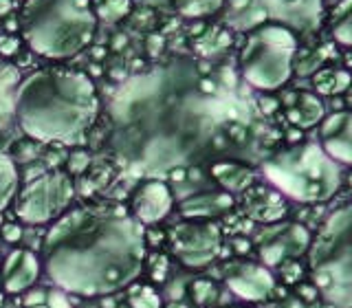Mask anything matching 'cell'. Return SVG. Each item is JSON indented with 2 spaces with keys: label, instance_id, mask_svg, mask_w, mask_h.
<instances>
[{
  "label": "cell",
  "instance_id": "cell-9",
  "mask_svg": "<svg viewBox=\"0 0 352 308\" xmlns=\"http://www.w3.org/2000/svg\"><path fill=\"white\" fill-rule=\"evenodd\" d=\"M170 251L187 269H203L212 264L223 247V229L214 220L185 218L168 234Z\"/></svg>",
  "mask_w": 352,
  "mask_h": 308
},
{
  "label": "cell",
  "instance_id": "cell-16",
  "mask_svg": "<svg viewBox=\"0 0 352 308\" xmlns=\"http://www.w3.org/2000/svg\"><path fill=\"white\" fill-rule=\"evenodd\" d=\"M236 207L234 194H229L225 190H203L196 192L192 196L183 198L179 203V212L183 218H203V220H214L218 216H223Z\"/></svg>",
  "mask_w": 352,
  "mask_h": 308
},
{
  "label": "cell",
  "instance_id": "cell-5",
  "mask_svg": "<svg viewBox=\"0 0 352 308\" xmlns=\"http://www.w3.org/2000/svg\"><path fill=\"white\" fill-rule=\"evenodd\" d=\"M97 16L91 0H31L22 16L25 40L42 58L66 60L91 42Z\"/></svg>",
  "mask_w": 352,
  "mask_h": 308
},
{
  "label": "cell",
  "instance_id": "cell-14",
  "mask_svg": "<svg viewBox=\"0 0 352 308\" xmlns=\"http://www.w3.org/2000/svg\"><path fill=\"white\" fill-rule=\"evenodd\" d=\"M317 143L339 165H352V110H335L319 121Z\"/></svg>",
  "mask_w": 352,
  "mask_h": 308
},
{
  "label": "cell",
  "instance_id": "cell-27",
  "mask_svg": "<svg viewBox=\"0 0 352 308\" xmlns=\"http://www.w3.org/2000/svg\"><path fill=\"white\" fill-rule=\"evenodd\" d=\"M9 88H11V73L0 64V117L7 113V108L14 110V97L9 95Z\"/></svg>",
  "mask_w": 352,
  "mask_h": 308
},
{
  "label": "cell",
  "instance_id": "cell-19",
  "mask_svg": "<svg viewBox=\"0 0 352 308\" xmlns=\"http://www.w3.org/2000/svg\"><path fill=\"white\" fill-rule=\"evenodd\" d=\"M286 115H289L291 124H295V126L313 128L324 119V106L315 93L302 91L291 97L289 106H286Z\"/></svg>",
  "mask_w": 352,
  "mask_h": 308
},
{
  "label": "cell",
  "instance_id": "cell-29",
  "mask_svg": "<svg viewBox=\"0 0 352 308\" xmlns=\"http://www.w3.org/2000/svg\"><path fill=\"white\" fill-rule=\"evenodd\" d=\"M0 236L5 238V242H20L22 240V227L20 225H5Z\"/></svg>",
  "mask_w": 352,
  "mask_h": 308
},
{
  "label": "cell",
  "instance_id": "cell-10",
  "mask_svg": "<svg viewBox=\"0 0 352 308\" xmlns=\"http://www.w3.org/2000/svg\"><path fill=\"white\" fill-rule=\"evenodd\" d=\"M311 229L295 220H275L262 225L256 234L258 260L269 269H278L289 260H300L311 247Z\"/></svg>",
  "mask_w": 352,
  "mask_h": 308
},
{
  "label": "cell",
  "instance_id": "cell-20",
  "mask_svg": "<svg viewBox=\"0 0 352 308\" xmlns=\"http://www.w3.org/2000/svg\"><path fill=\"white\" fill-rule=\"evenodd\" d=\"M22 306L25 308H73L69 293L60 286H31L22 293Z\"/></svg>",
  "mask_w": 352,
  "mask_h": 308
},
{
  "label": "cell",
  "instance_id": "cell-26",
  "mask_svg": "<svg viewBox=\"0 0 352 308\" xmlns=\"http://www.w3.org/2000/svg\"><path fill=\"white\" fill-rule=\"evenodd\" d=\"M130 3L128 0H99L97 3V14L106 20H119L121 16H126Z\"/></svg>",
  "mask_w": 352,
  "mask_h": 308
},
{
  "label": "cell",
  "instance_id": "cell-31",
  "mask_svg": "<svg viewBox=\"0 0 352 308\" xmlns=\"http://www.w3.org/2000/svg\"><path fill=\"white\" fill-rule=\"evenodd\" d=\"M5 304V295L3 293H0V306H3Z\"/></svg>",
  "mask_w": 352,
  "mask_h": 308
},
{
  "label": "cell",
  "instance_id": "cell-24",
  "mask_svg": "<svg viewBox=\"0 0 352 308\" xmlns=\"http://www.w3.org/2000/svg\"><path fill=\"white\" fill-rule=\"evenodd\" d=\"M176 7L181 9L183 16H190V18H201L216 11L223 0H174Z\"/></svg>",
  "mask_w": 352,
  "mask_h": 308
},
{
  "label": "cell",
  "instance_id": "cell-33",
  "mask_svg": "<svg viewBox=\"0 0 352 308\" xmlns=\"http://www.w3.org/2000/svg\"><path fill=\"white\" fill-rule=\"evenodd\" d=\"M350 194H352V181H350Z\"/></svg>",
  "mask_w": 352,
  "mask_h": 308
},
{
  "label": "cell",
  "instance_id": "cell-17",
  "mask_svg": "<svg viewBox=\"0 0 352 308\" xmlns=\"http://www.w3.org/2000/svg\"><path fill=\"white\" fill-rule=\"evenodd\" d=\"M245 209L253 220L267 225L282 220V216L286 214V203L275 187L251 185L249 190H245Z\"/></svg>",
  "mask_w": 352,
  "mask_h": 308
},
{
  "label": "cell",
  "instance_id": "cell-4",
  "mask_svg": "<svg viewBox=\"0 0 352 308\" xmlns=\"http://www.w3.org/2000/svg\"><path fill=\"white\" fill-rule=\"evenodd\" d=\"M262 174L282 196L304 205L330 201L341 185V165L317 141L280 148L262 161Z\"/></svg>",
  "mask_w": 352,
  "mask_h": 308
},
{
  "label": "cell",
  "instance_id": "cell-8",
  "mask_svg": "<svg viewBox=\"0 0 352 308\" xmlns=\"http://www.w3.org/2000/svg\"><path fill=\"white\" fill-rule=\"evenodd\" d=\"M75 185L69 174L62 170L42 172L18 190L16 216L29 225L53 223L71 207Z\"/></svg>",
  "mask_w": 352,
  "mask_h": 308
},
{
  "label": "cell",
  "instance_id": "cell-13",
  "mask_svg": "<svg viewBox=\"0 0 352 308\" xmlns=\"http://www.w3.org/2000/svg\"><path fill=\"white\" fill-rule=\"evenodd\" d=\"M172 205H174V196L170 192V187L161 179H146L130 198V214L143 227L157 225L172 212Z\"/></svg>",
  "mask_w": 352,
  "mask_h": 308
},
{
  "label": "cell",
  "instance_id": "cell-1",
  "mask_svg": "<svg viewBox=\"0 0 352 308\" xmlns=\"http://www.w3.org/2000/svg\"><path fill=\"white\" fill-rule=\"evenodd\" d=\"M113 148L137 176L194 168L229 143H247L249 108L187 58L130 77L110 102Z\"/></svg>",
  "mask_w": 352,
  "mask_h": 308
},
{
  "label": "cell",
  "instance_id": "cell-7",
  "mask_svg": "<svg viewBox=\"0 0 352 308\" xmlns=\"http://www.w3.org/2000/svg\"><path fill=\"white\" fill-rule=\"evenodd\" d=\"M297 55V33L278 22L253 27L240 49V73L245 82L264 93L278 91L291 80Z\"/></svg>",
  "mask_w": 352,
  "mask_h": 308
},
{
  "label": "cell",
  "instance_id": "cell-21",
  "mask_svg": "<svg viewBox=\"0 0 352 308\" xmlns=\"http://www.w3.org/2000/svg\"><path fill=\"white\" fill-rule=\"evenodd\" d=\"M328 31L341 47H352V0H339L330 11Z\"/></svg>",
  "mask_w": 352,
  "mask_h": 308
},
{
  "label": "cell",
  "instance_id": "cell-22",
  "mask_svg": "<svg viewBox=\"0 0 352 308\" xmlns=\"http://www.w3.org/2000/svg\"><path fill=\"white\" fill-rule=\"evenodd\" d=\"M20 176L14 159L9 154L0 152V214L9 207V203L14 201L18 190H20Z\"/></svg>",
  "mask_w": 352,
  "mask_h": 308
},
{
  "label": "cell",
  "instance_id": "cell-25",
  "mask_svg": "<svg viewBox=\"0 0 352 308\" xmlns=\"http://www.w3.org/2000/svg\"><path fill=\"white\" fill-rule=\"evenodd\" d=\"M130 306L132 308H161V297L152 286L141 284V286H135V291H132Z\"/></svg>",
  "mask_w": 352,
  "mask_h": 308
},
{
  "label": "cell",
  "instance_id": "cell-30",
  "mask_svg": "<svg viewBox=\"0 0 352 308\" xmlns=\"http://www.w3.org/2000/svg\"><path fill=\"white\" fill-rule=\"evenodd\" d=\"M88 165V154L86 152H75L71 161H69V170L71 172H82Z\"/></svg>",
  "mask_w": 352,
  "mask_h": 308
},
{
  "label": "cell",
  "instance_id": "cell-3",
  "mask_svg": "<svg viewBox=\"0 0 352 308\" xmlns=\"http://www.w3.org/2000/svg\"><path fill=\"white\" fill-rule=\"evenodd\" d=\"M99 113L93 80L82 71L40 69L20 80L14 115L27 137L42 143L75 146Z\"/></svg>",
  "mask_w": 352,
  "mask_h": 308
},
{
  "label": "cell",
  "instance_id": "cell-2",
  "mask_svg": "<svg viewBox=\"0 0 352 308\" xmlns=\"http://www.w3.org/2000/svg\"><path fill=\"white\" fill-rule=\"evenodd\" d=\"M146 262V227L108 205L69 207L42 245L51 284L82 297H104L135 282Z\"/></svg>",
  "mask_w": 352,
  "mask_h": 308
},
{
  "label": "cell",
  "instance_id": "cell-32",
  "mask_svg": "<svg viewBox=\"0 0 352 308\" xmlns=\"http://www.w3.org/2000/svg\"><path fill=\"white\" fill-rule=\"evenodd\" d=\"M225 308H245V306H225Z\"/></svg>",
  "mask_w": 352,
  "mask_h": 308
},
{
  "label": "cell",
  "instance_id": "cell-18",
  "mask_svg": "<svg viewBox=\"0 0 352 308\" xmlns=\"http://www.w3.org/2000/svg\"><path fill=\"white\" fill-rule=\"evenodd\" d=\"M209 174L218 183L220 190L229 194H242L256 181V170L251 165L236 159H218L209 165Z\"/></svg>",
  "mask_w": 352,
  "mask_h": 308
},
{
  "label": "cell",
  "instance_id": "cell-6",
  "mask_svg": "<svg viewBox=\"0 0 352 308\" xmlns=\"http://www.w3.org/2000/svg\"><path fill=\"white\" fill-rule=\"evenodd\" d=\"M308 278L328 304L352 308V201L335 207L311 238Z\"/></svg>",
  "mask_w": 352,
  "mask_h": 308
},
{
  "label": "cell",
  "instance_id": "cell-15",
  "mask_svg": "<svg viewBox=\"0 0 352 308\" xmlns=\"http://www.w3.org/2000/svg\"><path fill=\"white\" fill-rule=\"evenodd\" d=\"M40 271H42V262L33 251L29 249L9 251V256L3 260V271H0L5 293L22 295L38 282Z\"/></svg>",
  "mask_w": 352,
  "mask_h": 308
},
{
  "label": "cell",
  "instance_id": "cell-12",
  "mask_svg": "<svg viewBox=\"0 0 352 308\" xmlns=\"http://www.w3.org/2000/svg\"><path fill=\"white\" fill-rule=\"evenodd\" d=\"M269 22L297 31H313L324 14V0H249Z\"/></svg>",
  "mask_w": 352,
  "mask_h": 308
},
{
  "label": "cell",
  "instance_id": "cell-23",
  "mask_svg": "<svg viewBox=\"0 0 352 308\" xmlns=\"http://www.w3.org/2000/svg\"><path fill=\"white\" fill-rule=\"evenodd\" d=\"M350 73L346 69H335V66H328V69H322L315 75V86L319 93L324 95H337L344 93L350 86Z\"/></svg>",
  "mask_w": 352,
  "mask_h": 308
},
{
  "label": "cell",
  "instance_id": "cell-28",
  "mask_svg": "<svg viewBox=\"0 0 352 308\" xmlns=\"http://www.w3.org/2000/svg\"><path fill=\"white\" fill-rule=\"evenodd\" d=\"M192 297L196 304H205L209 297H214V284L209 280H196L192 284Z\"/></svg>",
  "mask_w": 352,
  "mask_h": 308
},
{
  "label": "cell",
  "instance_id": "cell-11",
  "mask_svg": "<svg viewBox=\"0 0 352 308\" xmlns=\"http://www.w3.org/2000/svg\"><path fill=\"white\" fill-rule=\"evenodd\" d=\"M227 289L245 302H264L275 289V275L260 260L236 258L223 267Z\"/></svg>",
  "mask_w": 352,
  "mask_h": 308
}]
</instances>
